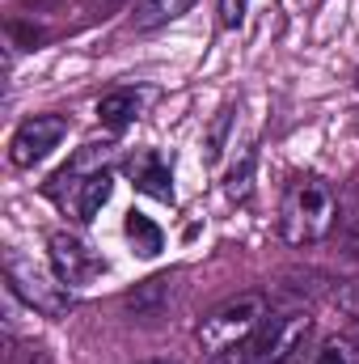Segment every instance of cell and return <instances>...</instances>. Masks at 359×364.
I'll list each match as a JSON object with an SVG mask.
<instances>
[{"label": "cell", "mask_w": 359, "mask_h": 364, "mask_svg": "<svg viewBox=\"0 0 359 364\" xmlns=\"http://www.w3.org/2000/svg\"><path fill=\"white\" fill-rule=\"evenodd\" d=\"M338 225V195L334 186L317 174H300L287 182L283 203H279V237L287 246H317L334 233Z\"/></svg>", "instance_id": "obj_1"}, {"label": "cell", "mask_w": 359, "mask_h": 364, "mask_svg": "<svg viewBox=\"0 0 359 364\" xmlns=\"http://www.w3.org/2000/svg\"><path fill=\"white\" fill-rule=\"evenodd\" d=\"M309 335H313L309 314H270L245 343H237L220 356H207V364H287L292 356L304 352Z\"/></svg>", "instance_id": "obj_2"}, {"label": "cell", "mask_w": 359, "mask_h": 364, "mask_svg": "<svg viewBox=\"0 0 359 364\" xmlns=\"http://www.w3.org/2000/svg\"><path fill=\"white\" fill-rule=\"evenodd\" d=\"M263 322H267V301H263L258 292H241V296L216 305V309L199 322L194 339H199V348H203L207 356H220V352L245 343Z\"/></svg>", "instance_id": "obj_3"}, {"label": "cell", "mask_w": 359, "mask_h": 364, "mask_svg": "<svg viewBox=\"0 0 359 364\" xmlns=\"http://www.w3.org/2000/svg\"><path fill=\"white\" fill-rule=\"evenodd\" d=\"M4 279H9V292L21 296L30 309L47 314V318H64L72 309V288L55 275V267H43L17 250L4 255Z\"/></svg>", "instance_id": "obj_4"}, {"label": "cell", "mask_w": 359, "mask_h": 364, "mask_svg": "<svg viewBox=\"0 0 359 364\" xmlns=\"http://www.w3.org/2000/svg\"><path fill=\"white\" fill-rule=\"evenodd\" d=\"M64 136H68V119H64V114H34V119H26V123L13 132V140H9V161H13L17 170H30V166H38L43 157H51V149H60Z\"/></svg>", "instance_id": "obj_5"}, {"label": "cell", "mask_w": 359, "mask_h": 364, "mask_svg": "<svg viewBox=\"0 0 359 364\" xmlns=\"http://www.w3.org/2000/svg\"><path fill=\"white\" fill-rule=\"evenodd\" d=\"M47 246H51V267H55V275L68 288H85V284H93L97 275L106 272L101 255H93L89 246L81 237H72V233H51Z\"/></svg>", "instance_id": "obj_6"}, {"label": "cell", "mask_w": 359, "mask_h": 364, "mask_svg": "<svg viewBox=\"0 0 359 364\" xmlns=\"http://www.w3.org/2000/svg\"><path fill=\"white\" fill-rule=\"evenodd\" d=\"M110 161H114V144H85L55 178L47 182V195L60 203V208H68L72 203V195H77V186L93 174H101V170H110Z\"/></svg>", "instance_id": "obj_7"}, {"label": "cell", "mask_w": 359, "mask_h": 364, "mask_svg": "<svg viewBox=\"0 0 359 364\" xmlns=\"http://www.w3.org/2000/svg\"><path fill=\"white\" fill-rule=\"evenodd\" d=\"M123 174L131 178L136 191H144V195H153L161 203H174V170H170V161L157 149H136L123 161Z\"/></svg>", "instance_id": "obj_8"}, {"label": "cell", "mask_w": 359, "mask_h": 364, "mask_svg": "<svg viewBox=\"0 0 359 364\" xmlns=\"http://www.w3.org/2000/svg\"><path fill=\"white\" fill-rule=\"evenodd\" d=\"M174 279H178V272H161V275H153V279H144V284H136V288L123 296V309L136 314V318L161 314V309L170 305V296H174Z\"/></svg>", "instance_id": "obj_9"}, {"label": "cell", "mask_w": 359, "mask_h": 364, "mask_svg": "<svg viewBox=\"0 0 359 364\" xmlns=\"http://www.w3.org/2000/svg\"><path fill=\"white\" fill-rule=\"evenodd\" d=\"M144 102H148L144 90H110L97 102V119H101V127L123 132V127H131V123L144 114Z\"/></svg>", "instance_id": "obj_10"}, {"label": "cell", "mask_w": 359, "mask_h": 364, "mask_svg": "<svg viewBox=\"0 0 359 364\" xmlns=\"http://www.w3.org/2000/svg\"><path fill=\"white\" fill-rule=\"evenodd\" d=\"M110 191H114V174L110 170H101V174H93V178H85L81 186H77V195H72V216L77 220H85L89 225L93 216L106 208V199H110Z\"/></svg>", "instance_id": "obj_11"}, {"label": "cell", "mask_w": 359, "mask_h": 364, "mask_svg": "<svg viewBox=\"0 0 359 364\" xmlns=\"http://www.w3.org/2000/svg\"><path fill=\"white\" fill-rule=\"evenodd\" d=\"M190 9H194V0H136L131 26L136 30H157V26L178 21L182 13H190Z\"/></svg>", "instance_id": "obj_12"}, {"label": "cell", "mask_w": 359, "mask_h": 364, "mask_svg": "<svg viewBox=\"0 0 359 364\" xmlns=\"http://www.w3.org/2000/svg\"><path fill=\"white\" fill-rule=\"evenodd\" d=\"M127 237H131L136 255H144V259L161 255V246H165V233H161L144 212H131V216H127Z\"/></svg>", "instance_id": "obj_13"}, {"label": "cell", "mask_w": 359, "mask_h": 364, "mask_svg": "<svg viewBox=\"0 0 359 364\" xmlns=\"http://www.w3.org/2000/svg\"><path fill=\"white\" fill-rule=\"evenodd\" d=\"M254 161H258V153H254V149H245V153H241V161L228 170V178H224L228 199H237V203H245V199H250V191H254Z\"/></svg>", "instance_id": "obj_14"}, {"label": "cell", "mask_w": 359, "mask_h": 364, "mask_svg": "<svg viewBox=\"0 0 359 364\" xmlns=\"http://www.w3.org/2000/svg\"><path fill=\"white\" fill-rule=\"evenodd\" d=\"M228 123H233V110H220L216 123H211V132H207V140H203V166H216L220 161L224 140H228Z\"/></svg>", "instance_id": "obj_15"}, {"label": "cell", "mask_w": 359, "mask_h": 364, "mask_svg": "<svg viewBox=\"0 0 359 364\" xmlns=\"http://www.w3.org/2000/svg\"><path fill=\"white\" fill-rule=\"evenodd\" d=\"M304 364H355V348H351V343L330 339V343H321V348H317Z\"/></svg>", "instance_id": "obj_16"}, {"label": "cell", "mask_w": 359, "mask_h": 364, "mask_svg": "<svg viewBox=\"0 0 359 364\" xmlns=\"http://www.w3.org/2000/svg\"><path fill=\"white\" fill-rule=\"evenodd\" d=\"M245 9H250V0H220V26L224 30H241Z\"/></svg>", "instance_id": "obj_17"}, {"label": "cell", "mask_w": 359, "mask_h": 364, "mask_svg": "<svg viewBox=\"0 0 359 364\" xmlns=\"http://www.w3.org/2000/svg\"><path fill=\"white\" fill-rule=\"evenodd\" d=\"M338 309L351 314V318H359V279H351V284L338 288Z\"/></svg>", "instance_id": "obj_18"}, {"label": "cell", "mask_w": 359, "mask_h": 364, "mask_svg": "<svg viewBox=\"0 0 359 364\" xmlns=\"http://www.w3.org/2000/svg\"><path fill=\"white\" fill-rule=\"evenodd\" d=\"M343 242H347L351 255H359V212L355 216H347V225H343Z\"/></svg>", "instance_id": "obj_19"}, {"label": "cell", "mask_w": 359, "mask_h": 364, "mask_svg": "<svg viewBox=\"0 0 359 364\" xmlns=\"http://www.w3.org/2000/svg\"><path fill=\"white\" fill-rule=\"evenodd\" d=\"M351 348L359 352V318H355V331H351Z\"/></svg>", "instance_id": "obj_20"}, {"label": "cell", "mask_w": 359, "mask_h": 364, "mask_svg": "<svg viewBox=\"0 0 359 364\" xmlns=\"http://www.w3.org/2000/svg\"><path fill=\"white\" fill-rule=\"evenodd\" d=\"M136 364H178V360H136Z\"/></svg>", "instance_id": "obj_21"}]
</instances>
